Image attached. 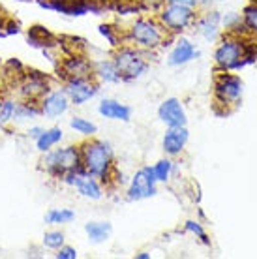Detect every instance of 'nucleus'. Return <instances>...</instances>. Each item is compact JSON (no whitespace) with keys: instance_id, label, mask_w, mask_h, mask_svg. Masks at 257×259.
Returning a JSON list of instances; mask_svg holds the SVG:
<instances>
[{"instance_id":"f257e3e1","label":"nucleus","mask_w":257,"mask_h":259,"mask_svg":"<svg viewBox=\"0 0 257 259\" xmlns=\"http://www.w3.org/2000/svg\"><path fill=\"white\" fill-rule=\"evenodd\" d=\"M81 147V158H83V171L96 177L102 184H109L113 179L115 167V152L107 141L89 137Z\"/></svg>"},{"instance_id":"f03ea898","label":"nucleus","mask_w":257,"mask_h":259,"mask_svg":"<svg viewBox=\"0 0 257 259\" xmlns=\"http://www.w3.org/2000/svg\"><path fill=\"white\" fill-rule=\"evenodd\" d=\"M173 38L156 17H139L126 32V41L141 51H156Z\"/></svg>"},{"instance_id":"7ed1b4c3","label":"nucleus","mask_w":257,"mask_h":259,"mask_svg":"<svg viewBox=\"0 0 257 259\" xmlns=\"http://www.w3.org/2000/svg\"><path fill=\"white\" fill-rule=\"evenodd\" d=\"M251 59V47L238 32H225L214 51V62L222 71L238 70Z\"/></svg>"},{"instance_id":"20e7f679","label":"nucleus","mask_w":257,"mask_h":259,"mask_svg":"<svg viewBox=\"0 0 257 259\" xmlns=\"http://www.w3.org/2000/svg\"><path fill=\"white\" fill-rule=\"evenodd\" d=\"M39 169L45 171L49 177L60 181V177L71 171L83 169V158H81V147L79 145H68L60 149H51L44 152L39 160Z\"/></svg>"},{"instance_id":"39448f33","label":"nucleus","mask_w":257,"mask_h":259,"mask_svg":"<svg viewBox=\"0 0 257 259\" xmlns=\"http://www.w3.org/2000/svg\"><path fill=\"white\" fill-rule=\"evenodd\" d=\"M111 60L116 66L122 81H135V79H139L148 68L147 51H141V49L134 47L132 44L130 46L122 44L120 47H116Z\"/></svg>"},{"instance_id":"423d86ee","label":"nucleus","mask_w":257,"mask_h":259,"mask_svg":"<svg viewBox=\"0 0 257 259\" xmlns=\"http://www.w3.org/2000/svg\"><path fill=\"white\" fill-rule=\"evenodd\" d=\"M156 19L165 26V30L171 36H179L180 32H184V30H188V28H192L195 25V21H197V10H190V8L163 2V6L158 10Z\"/></svg>"},{"instance_id":"0eeeda50","label":"nucleus","mask_w":257,"mask_h":259,"mask_svg":"<svg viewBox=\"0 0 257 259\" xmlns=\"http://www.w3.org/2000/svg\"><path fill=\"white\" fill-rule=\"evenodd\" d=\"M51 91V79L41 71L28 70L21 73V79L17 83V94L21 100L39 102L41 98Z\"/></svg>"},{"instance_id":"6e6552de","label":"nucleus","mask_w":257,"mask_h":259,"mask_svg":"<svg viewBox=\"0 0 257 259\" xmlns=\"http://www.w3.org/2000/svg\"><path fill=\"white\" fill-rule=\"evenodd\" d=\"M66 96L70 98V104L75 107L89 104L90 100H94L100 92V83L94 77H84V79H66L64 84Z\"/></svg>"},{"instance_id":"1a4fd4ad","label":"nucleus","mask_w":257,"mask_h":259,"mask_svg":"<svg viewBox=\"0 0 257 259\" xmlns=\"http://www.w3.org/2000/svg\"><path fill=\"white\" fill-rule=\"evenodd\" d=\"M156 195V179L152 173V167H141L130 181V186L126 190V199L128 201H141Z\"/></svg>"},{"instance_id":"9d476101","label":"nucleus","mask_w":257,"mask_h":259,"mask_svg":"<svg viewBox=\"0 0 257 259\" xmlns=\"http://www.w3.org/2000/svg\"><path fill=\"white\" fill-rule=\"evenodd\" d=\"M58 71L62 73V81L94 77V62L81 53H71V55H66L62 62L58 64Z\"/></svg>"},{"instance_id":"9b49d317","label":"nucleus","mask_w":257,"mask_h":259,"mask_svg":"<svg viewBox=\"0 0 257 259\" xmlns=\"http://www.w3.org/2000/svg\"><path fill=\"white\" fill-rule=\"evenodd\" d=\"M214 94L218 104L222 105H237L242 98V81L237 75L231 73H222L216 79L214 84Z\"/></svg>"},{"instance_id":"f8f14e48","label":"nucleus","mask_w":257,"mask_h":259,"mask_svg":"<svg viewBox=\"0 0 257 259\" xmlns=\"http://www.w3.org/2000/svg\"><path fill=\"white\" fill-rule=\"evenodd\" d=\"M70 98L66 96L64 89H51L39 100L41 115L47 118H58L66 115L68 109H70Z\"/></svg>"},{"instance_id":"ddd939ff","label":"nucleus","mask_w":257,"mask_h":259,"mask_svg":"<svg viewBox=\"0 0 257 259\" xmlns=\"http://www.w3.org/2000/svg\"><path fill=\"white\" fill-rule=\"evenodd\" d=\"M158 118L165 124L167 128H177V126H186L188 117L184 105L179 98H167L163 100L158 107Z\"/></svg>"},{"instance_id":"4468645a","label":"nucleus","mask_w":257,"mask_h":259,"mask_svg":"<svg viewBox=\"0 0 257 259\" xmlns=\"http://www.w3.org/2000/svg\"><path fill=\"white\" fill-rule=\"evenodd\" d=\"M44 10H53V12L79 17L92 10V4L89 0H36Z\"/></svg>"},{"instance_id":"2eb2a0df","label":"nucleus","mask_w":257,"mask_h":259,"mask_svg":"<svg viewBox=\"0 0 257 259\" xmlns=\"http://www.w3.org/2000/svg\"><path fill=\"white\" fill-rule=\"evenodd\" d=\"M188 139H190V132H188L186 126L167 128L165 136H163V141H161L163 152H165L169 158H177V156L182 154V150L186 147Z\"/></svg>"},{"instance_id":"dca6fc26","label":"nucleus","mask_w":257,"mask_h":259,"mask_svg":"<svg viewBox=\"0 0 257 259\" xmlns=\"http://www.w3.org/2000/svg\"><path fill=\"white\" fill-rule=\"evenodd\" d=\"M199 57L197 47L193 46L188 38H177L175 39L173 49L167 55V64L169 66H184L188 62H192L193 59Z\"/></svg>"},{"instance_id":"f3484780","label":"nucleus","mask_w":257,"mask_h":259,"mask_svg":"<svg viewBox=\"0 0 257 259\" xmlns=\"http://www.w3.org/2000/svg\"><path fill=\"white\" fill-rule=\"evenodd\" d=\"M98 113L103 118L120 120V122H128L132 118V107L126 104H120L118 100H113V98H103L102 102L98 104Z\"/></svg>"},{"instance_id":"a211bd4d","label":"nucleus","mask_w":257,"mask_h":259,"mask_svg":"<svg viewBox=\"0 0 257 259\" xmlns=\"http://www.w3.org/2000/svg\"><path fill=\"white\" fill-rule=\"evenodd\" d=\"M73 188L77 190L79 195H83L87 199L100 201L103 197V184L98 181L96 177L89 175V173H84V171H79L77 181L73 184Z\"/></svg>"},{"instance_id":"6ab92c4d","label":"nucleus","mask_w":257,"mask_h":259,"mask_svg":"<svg viewBox=\"0 0 257 259\" xmlns=\"http://www.w3.org/2000/svg\"><path fill=\"white\" fill-rule=\"evenodd\" d=\"M193 26L197 28V32L205 39H214L220 32V26H222V13L206 12L203 17H197Z\"/></svg>"},{"instance_id":"aec40b11","label":"nucleus","mask_w":257,"mask_h":259,"mask_svg":"<svg viewBox=\"0 0 257 259\" xmlns=\"http://www.w3.org/2000/svg\"><path fill=\"white\" fill-rule=\"evenodd\" d=\"M94 79H96L98 83L102 84H115V83H120L122 77H120V73L116 70V66L113 64V60H100L94 64Z\"/></svg>"},{"instance_id":"412c9836","label":"nucleus","mask_w":257,"mask_h":259,"mask_svg":"<svg viewBox=\"0 0 257 259\" xmlns=\"http://www.w3.org/2000/svg\"><path fill=\"white\" fill-rule=\"evenodd\" d=\"M84 233L92 244H102L105 240H109L111 233H113V226L109 222H89V224H84Z\"/></svg>"},{"instance_id":"4be33fe9","label":"nucleus","mask_w":257,"mask_h":259,"mask_svg":"<svg viewBox=\"0 0 257 259\" xmlns=\"http://www.w3.org/2000/svg\"><path fill=\"white\" fill-rule=\"evenodd\" d=\"M62 137H64V132L62 128H58V126H53V128H45L41 132V136L36 139V149L38 152H47V150L55 149L58 143L62 141Z\"/></svg>"},{"instance_id":"5701e85b","label":"nucleus","mask_w":257,"mask_h":259,"mask_svg":"<svg viewBox=\"0 0 257 259\" xmlns=\"http://www.w3.org/2000/svg\"><path fill=\"white\" fill-rule=\"evenodd\" d=\"M28 44L32 47H39V49H49V47H55V36H53L45 26H32L28 30Z\"/></svg>"},{"instance_id":"b1692460","label":"nucleus","mask_w":257,"mask_h":259,"mask_svg":"<svg viewBox=\"0 0 257 259\" xmlns=\"http://www.w3.org/2000/svg\"><path fill=\"white\" fill-rule=\"evenodd\" d=\"M41 109H39V102H30V100H19L15 102V113H13V120L23 122V120H32L39 117Z\"/></svg>"},{"instance_id":"393cba45","label":"nucleus","mask_w":257,"mask_h":259,"mask_svg":"<svg viewBox=\"0 0 257 259\" xmlns=\"http://www.w3.org/2000/svg\"><path fill=\"white\" fill-rule=\"evenodd\" d=\"M75 220V212L71 208H51L44 216V222L47 226H66Z\"/></svg>"},{"instance_id":"a878e982","label":"nucleus","mask_w":257,"mask_h":259,"mask_svg":"<svg viewBox=\"0 0 257 259\" xmlns=\"http://www.w3.org/2000/svg\"><path fill=\"white\" fill-rule=\"evenodd\" d=\"M70 128L73 130V132H77V134H81V136L84 137H94L98 132V126L92 120H89V118L84 117H79V115H75V117L70 118Z\"/></svg>"},{"instance_id":"bb28decb","label":"nucleus","mask_w":257,"mask_h":259,"mask_svg":"<svg viewBox=\"0 0 257 259\" xmlns=\"http://www.w3.org/2000/svg\"><path fill=\"white\" fill-rule=\"evenodd\" d=\"M100 34H102L103 38H107V41H109L111 46L115 47H120L126 41V34H122V30L120 28H116V26L113 25H100Z\"/></svg>"},{"instance_id":"cd10ccee","label":"nucleus","mask_w":257,"mask_h":259,"mask_svg":"<svg viewBox=\"0 0 257 259\" xmlns=\"http://www.w3.org/2000/svg\"><path fill=\"white\" fill-rule=\"evenodd\" d=\"M175 169L177 167H175V163L169 158H163L158 163H154L152 165V173H154L156 182H167L171 179V175H173Z\"/></svg>"},{"instance_id":"c85d7f7f","label":"nucleus","mask_w":257,"mask_h":259,"mask_svg":"<svg viewBox=\"0 0 257 259\" xmlns=\"http://www.w3.org/2000/svg\"><path fill=\"white\" fill-rule=\"evenodd\" d=\"M242 26H244L246 32L257 36V2L244 8V12H242Z\"/></svg>"},{"instance_id":"c756f323","label":"nucleus","mask_w":257,"mask_h":259,"mask_svg":"<svg viewBox=\"0 0 257 259\" xmlns=\"http://www.w3.org/2000/svg\"><path fill=\"white\" fill-rule=\"evenodd\" d=\"M15 113V100L12 98H2L0 100V126H8L13 120Z\"/></svg>"},{"instance_id":"7c9ffc66","label":"nucleus","mask_w":257,"mask_h":259,"mask_svg":"<svg viewBox=\"0 0 257 259\" xmlns=\"http://www.w3.org/2000/svg\"><path fill=\"white\" fill-rule=\"evenodd\" d=\"M66 244V235L58 229H51V231H45L44 235V246L49 250H58V248Z\"/></svg>"},{"instance_id":"2f4dec72","label":"nucleus","mask_w":257,"mask_h":259,"mask_svg":"<svg viewBox=\"0 0 257 259\" xmlns=\"http://www.w3.org/2000/svg\"><path fill=\"white\" fill-rule=\"evenodd\" d=\"M184 231L195 235V237H197V239H199L205 246H210V239H208V235H206V231L203 229V226H201L199 222L188 220L186 224H184Z\"/></svg>"},{"instance_id":"473e14b6","label":"nucleus","mask_w":257,"mask_h":259,"mask_svg":"<svg viewBox=\"0 0 257 259\" xmlns=\"http://www.w3.org/2000/svg\"><path fill=\"white\" fill-rule=\"evenodd\" d=\"M19 32H21L19 21L10 19V17H8L6 23H4V28H2V32H0V38H6V36H13V34H19Z\"/></svg>"},{"instance_id":"72a5a7b5","label":"nucleus","mask_w":257,"mask_h":259,"mask_svg":"<svg viewBox=\"0 0 257 259\" xmlns=\"http://www.w3.org/2000/svg\"><path fill=\"white\" fill-rule=\"evenodd\" d=\"M55 257L57 259H77L79 253L73 246H68V244H62V246L55 250Z\"/></svg>"},{"instance_id":"f704fd0d","label":"nucleus","mask_w":257,"mask_h":259,"mask_svg":"<svg viewBox=\"0 0 257 259\" xmlns=\"http://www.w3.org/2000/svg\"><path fill=\"white\" fill-rule=\"evenodd\" d=\"M163 2H169V4H177V6H184L190 8V10H197L199 8V0H163Z\"/></svg>"},{"instance_id":"c9c22d12","label":"nucleus","mask_w":257,"mask_h":259,"mask_svg":"<svg viewBox=\"0 0 257 259\" xmlns=\"http://www.w3.org/2000/svg\"><path fill=\"white\" fill-rule=\"evenodd\" d=\"M45 128H41V126H32V128H28V132H26V136L30 137V139H38L39 136H41V132H44Z\"/></svg>"},{"instance_id":"e433bc0d","label":"nucleus","mask_w":257,"mask_h":259,"mask_svg":"<svg viewBox=\"0 0 257 259\" xmlns=\"http://www.w3.org/2000/svg\"><path fill=\"white\" fill-rule=\"evenodd\" d=\"M6 15H4V13H2V8H0V32H2V28H4V23H6Z\"/></svg>"},{"instance_id":"4c0bfd02","label":"nucleus","mask_w":257,"mask_h":259,"mask_svg":"<svg viewBox=\"0 0 257 259\" xmlns=\"http://www.w3.org/2000/svg\"><path fill=\"white\" fill-rule=\"evenodd\" d=\"M135 257H137V259H148V257H150V253H147V252H141V253H137V255H135Z\"/></svg>"},{"instance_id":"58836bf2","label":"nucleus","mask_w":257,"mask_h":259,"mask_svg":"<svg viewBox=\"0 0 257 259\" xmlns=\"http://www.w3.org/2000/svg\"><path fill=\"white\" fill-rule=\"evenodd\" d=\"M0 100H2V98H0Z\"/></svg>"}]
</instances>
